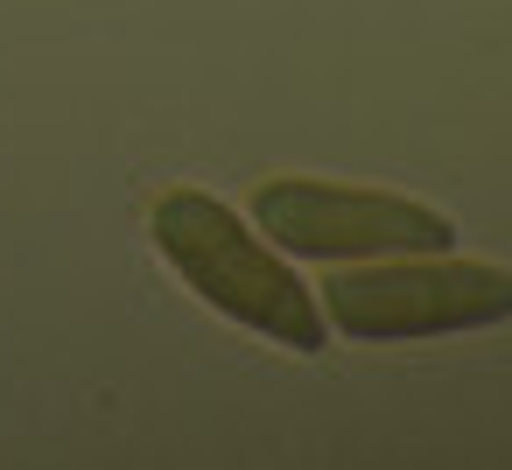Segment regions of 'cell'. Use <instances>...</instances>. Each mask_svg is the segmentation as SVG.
I'll return each instance as SVG.
<instances>
[{"label":"cell","mask_w":512,"mask_h":470,"mask_svg":"<svg viewBox=\"0 0 512 470\" xmlns=\"http://www.w3.org/2000/svg\"><path fill=\"white\" fill-rule=\"evenodd\" d=\"M148 232H155V253L176 267V281L197 302H211L218 316L260 330L267 344H281L295 358L323 351V309H316L309 281L274 246H260L232 204H218L204 190H162L148 211Z\"/></svg>","instance_id":"6da1fadb"},{"label":"cell","mask_w":512,"mask_h":470,"mask_svg":"<svg viewBox=\"0 0 512 470\" xmlns=\"http://www.w3.org/2000/svg\"><path fill=\"white\" fill-rule=\"evenodd\" d=\"M323 316L358 344H414L456 337L512 316V267L449 260V253H386V260H337L323 281Z\"/></svg>","instance_id":"7a4b0ae2"},{"label":"cell","mask_w":512,"mask_h":470,"mask_svg":"<svg viewBox=\"0 0 512 470\" xmlns=\"http://www.w3.org/2000/svg\"><path fill=\"white\" fill-rule=\"evenodd\" d=\"M253 232H267L295 260H386V253H449V218L386 197V190H344L309 176H274L253 190Z\"/></svg>","instance_id":"3957f363"}]
</instances>
